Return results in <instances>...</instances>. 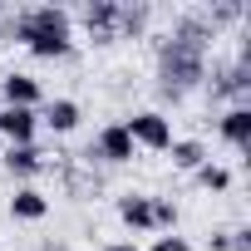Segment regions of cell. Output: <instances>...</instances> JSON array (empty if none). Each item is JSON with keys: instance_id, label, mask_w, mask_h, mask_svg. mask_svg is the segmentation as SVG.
Returning a JSON list of instances; mask_svg holds the SVG:
<instances>
[{"instance_id": "6da1fadb", "label": "cell", "mask_w": 251, "mask_h": 251, "mask_svg": "<svg viewBox=\"0 0 251 251\" xmlns=\"http://www.w3.org/2000/svg\"><path fill=\"white\" fill-rule=\"evenodd\" d=\"M69 10L64 5H35V10H20L15 15V40L35 54V59H64L74 50L69 40Z\"/></svg>"}, {"instance_id": "7a4b0ae2", "label": "cell", "mask_w": 251, "mask_h": 251, "mask_svg": "<svg viewBox=\"0 0 251 251\" xmlns=\"http://www.w3.org/2000/svg\"><path fill=\"white\" fill-rule=\"evenodd\" d=\"M202 74H207V50H202V40H197L192 30H182L177 40L163 45V54H158L163 94H182V89H192Z\"/></svg>"}, {"instance_id": "3957f363", "label": "cell", "mask_w": 251, "mask_h": 251, "mask_svg": "<svg viewBox=\"0 0 251 251\" xmlns=\"http://www.w3.org/2000/svg\"><path fill=\"white\" fill-rule=\"evenodd\" d=\"M123 128H128L133 148H153V153H168L173 148V123L158 113V108H143L133 118H123Z\"/></svg>"}, {"instance_id": "277c9868", "label": "cell", "mask_w": 251, "mask_h": 251, "mask_svg": "<svg viewBox=\"0 0 251 251\" xmlns=\"http://www.w3.org/2000/svg\"><path fill=\"white\" fill-rule=\"evenodd\" d=\"M40 133V108H0V138L10 148H30Z\"/></svg>"}, {"instance_id": "5b68a950", "label": "cell", "mask_w": 251, "mask_h": 251, "mask_svg": "<svg viewBox=\"0 0 251 251\" xmlns=\"http://www.w3.org/2000/svg\"><path fill=\"white\" fill-rule=\"evenodd\" d=\"M0 94H5V108H40L45 103V89H40L35 74H5Z\"/></svg>"}, {"instance_id": "8992f818", "label": "cell", "mask_w": 251, "mask_h": 251, "mask_svg": "<svg viewBox=\"0 0 251 251\" xmlns=\"http://www.w3.org/2000/svg\"><path fill=\"white\" fill-rule=\"evenodd\" d=\"M84 25H89V35L99 45L118 40V0H89L84 5Z\"/></svg>"}, {"instance_id": "52a82bcc", "label": "cell", "mask_w": 251, "mask_h": 251, "mask_svg": "<svg viewBox=\"0 0 251 251\" xmlns=\"http://www.w3.org/2000/svg\"><path fill=\"white\" fill-rule=\"evenodd\" d=\"M94 153H99L103 163H133V138H128V128H123V123H108V128L99 133V143H94Z\"/></svg>"}, {"instance_id": "ba28073f", "label": "cell", "mask_w": 251, "mask_h": 251, "mask_svg": "<svg viewBox=\"0 0 251 251\" xmlns=\"http://www.w3.org/2000/svg\"><path fill=\"white\" fill-rule=\"evenodd\" d=\"M118 222L133 226V231H153V197H143V192H123V197H118Z\"/></svg>"}, {"instance_id": "9c48e42d", "label": "cell", "mask_w": 251, "mask_h": 251, "mask_svg": "<svg viewBox=\"0 0 251 251\" xmlns=\"http://www.w3.org/2000/svg\"><path fill=\"white\" fill-rule=\"evenodd\" d=\"M79 103L74 99H50L45 103V113H40V123H45V128H54V133H74L79 128Z\"/></svg>"}, {"instance_id": "30bf717a", "label": "cell", "mask_w": 251, "mask_h": 251, "mask_svg": "<svg viewBox=\"0 0 251 251\" xmlns=\"http://www.w3.org/2000/svg\"><path fill=\"white\" fill-rule=\"evenodd\" d=\"M217 128H222V138H226L231 148H246V143H251V108H246V103H231V108L222 113Z\"/></svg>"}, {"instance_id": "8fae6325", "label": "cell", "mask_w": 251, "mask_h": 251, "mask_svg": "<svg viewBox=\"0 0 251 251\" xmlns=\"http://www.w3.org/2000/svg\"><path fill=\"white\" fill-rule=\"evenodd\" d=\"M45 212H50V197H45L40 187H20V192L10 197V217H15V222H45Z\"/></svg>"}, {"instance_id": "7c38bea8", "label": "cell", "mask_w": 251, "mask_h": 251, "mask_svg": "<svg viewBox=\"0 0 251 251\" xmlns=\"http://www.w3.org/2000/svg\"><path fill=\"white\" fill-rule=\"evenodd\" d=\"M173 168H182V173H197L202 163H207V148L197 143V138H173Z\"/></svg>"}, {"instance_id": "4fadbf2b", "label": "cell", "mask_w": 251, "mask_h": 251, "mask_svg": "<svg viewBox=\"0 0 251 251\" xmlns=\"http://www.w3.org/2000/svg\"><path fill=\"white\" fill-rule=\"evenodd\" d=\"M5 168L15 173V177H35L40 168H45V153L30 143V148H5Z\"/></svg>"}, {"instance_id": "5bb4252c", "label": "cell", "mask_w": 251, "mask_h": 251, "mask_svg": "<svg viewBox=\"0 0 251 251\" xmlns=\"http://www.w3.org/2000/svg\"><path fill=\"white\" fill-rule=\"evenodd\" d=\"M192 177H197V187H207V192H226V187H231V173H226L222 163H212V158H207Z\"/></svg>"}, {"instance_id": "9a60e30c", "label": "cell", "mask_w": 251, "mask_h": 251, "mask_svg": "<svg viewBox=\"0 0 251 251\" xmlns=\"http://www.w3.org/2000/svg\"><path fill=\"white\" fill-rule=\"evenodd\" d=\"M177 226V207L173 202H153V231H173Z\"/></svg>"}, {"instance_id": "2e32d148", "label": "cell", "mask_w": 251, "mask_h": 251, "mask_svg": "<svg viewBox=\"0 0 251 251\" xmlns=\"http://www.w3.org/2000/svg\"><path fill=\"white\" fill-rule=\"evenodd\" d=\"M153 251H192V246H187V236H177V231H163V236L153 241Z\"/></svg>"}, {"instance_id": "e0dca14e", "label": "cell", "mask_w": 251, "mask_h": 251, "mask_svg": "<svg viewBox=\"0 0 251 251\" xmlns=\"http://www.w3.org/2000/svg\"><path fill=\"white\" fill-rule=\"evenodd\" d=\"M103 251H138V241H108Z\"/></svg>"}, {"instance_id": "ac0fdd59", "label": "cell", "mask_w": 251, "mask_h": 251, "mask_svg": "<svg viewBox=\"0 0 251 251\" xmlns=\"http://www.w3.org/2000/svg\"><path fill=\"white\" fill-rule=\"evenodd\" d=\"M40 251H54V246H40Z\"/></svg>"}]
</instances>
